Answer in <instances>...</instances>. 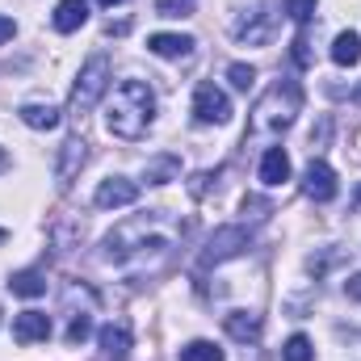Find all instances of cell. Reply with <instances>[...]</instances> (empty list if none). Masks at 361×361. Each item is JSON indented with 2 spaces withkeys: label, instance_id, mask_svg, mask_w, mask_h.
<instances>
[{
  "label": "cell",
  "instance_id": "obj_15",
  "mask_svg": "<svg viewBox=\"0 0 361 361\" xmlns=\"http://www.w3.org/2000/svg\"><path fill=\"white\" fill-rule=\"evenodd\" d=\"M85 21H89V0H59L55 13H51V25H55L59 34H72V30H80Z\"/></svg>",
  "mask_w": 361,
  "mask_h": 361
},
{
  "label": "cell",
  "instance_id": "obj_5",
  "mask_svg": "<svg viewBox=\"0 0 361 361\" xmlns=\"http://www.w3.org/2000/svg\"><path fill=\"white\" fill-rule=\"evenodd\" d=\"M277 21H281V13L273 8L269 0H261V4H252V8H244L235 17L231 38L235 42H248V47H265V42H273V34H277Z\"/></svg>",
  "mask_w": 361,
  "mask_h": 361
},
{
  "label": "cell",
  "instance_id": "obj_22",
  "mask_svg": "<svg viewBox=\"0 0 361 361\" xmlns=\"http://www.w3.org/2000/svg\"><path fill=\"white\" fill-rule=\"evenodd\" d=\"M315 8H319V0H281V13L290 21H298V25H311L315 21Z\"/></svg>",
  "mask_w": 361,
  "mask_h": 361
},
{
  "label": "cell",
  "instance_id": "obj_18",
  "mask_svg": "<svg viewBox=\"0 0 361 361\" xmlns=\"http://www.w3.org/2000/svg\"><path fill=\"white\" fill-rule=\"evenodd\" d=\"M332 63H336V68H357L361 63V34H353V30L336 34V42H332Z\"/></svg>",
  "mask_w": 361,
  "mask_h": 361
},
{
  "label": "cell",
  "instance_id": "obj_33",
  "mask_svg": "<svg viewBox=\"0 0 361 361\" xmlns=\"http://www.w3.org/2000/svg\"><path fill=\"white\" fill-rule=\"evenodd\" d=\"M357 206H361V185H357Z\"/></svg>",
  "mask_w": 361,
  "mask_h": 361
},
{
  "label": "cell",
  "instance_id": "obj_2",
  "mask_svg": "<svg viewBox=\"0 0 361 361\" xmlns=\"http://www.w3.org/2000/svg\"><path fill=\"white\" fill-rule=\"evenodd\" d=\"M160 223H164V210H152V214H139V219L114 227L101 240V261L105 265H126V261H135L143 252H164L173 244V231L169 227L160 231Z\"/></svg>",
  "mask_w": 361,
  "mask_h": 361
},
{
  "label": "cell",
  "instance_id": "obj_31",
  "mask_svg": "<svg viewBox=\"0 0 361 361\" xmlns=\"http://www.w3.org/2000/svg\"><path fill=\"white\" fill-rule=\"evenodd\" d=\"M4 169H8V152L0 147V173H4Z\"/></svg>",
  "mask_w": 361,
  "mask_h": 361
},
{
  "label": "cell",
  "instance_id": "obj_13",
  "mask_svg": "<svg viewBox=\"0 0 361 361\" xmlns=\"http://www.w3.org/2000/svg\"><path fill=\"white\" fill-rule=\"evenodd\" d=\"M193 47H197V42H193L189 34H152V38H147V51L160 55V59H189Z\"/></svg>",
  "mask_w": 361,
  "mask_h": 361
},
{
  "label": "cell",
  "instance_id": "obj_29",
  "mask_svg": "<svg viewBox=\"0 0 361 361\" xmlns=\"http://www.w3.org/2000/svg\"><path fill=\"white\" fill-rule=\"evenodd\" d=\"M345 294H349L353 302H361V273H353V277L345 281Z\"/></svg>",
  "mask_w": 361,
  "mask_h": 361
},
{
  "label": "cell",
  "instance_id": "obj_19",
  "mask_svg": "<svg viewBox=\"0 0 361 361\" xmlns=\"http://www.w3.org/2000/svg\"><path fill=\"white\" fill-rule=\"evenodd\" d=\"M177 177H180V160L169 156V152H164V156H152L147 169H143V180H147V185H169V180H177Z\"/></svg>",
  "mask_w": 361,
  "mask_h": 361
},
{
  "label": "cell",
  "instance_id": "obj_30",
  "mask_svg": "<svg viewBox=\"0 0 361 361\" xmlns=\"http://www.w3.org/2000/svg\"><path fill=\"white\" fill-rule=\"evenodd\" d=\"M13 34H17V25H13V17H4V13H0V42H8Z\"/></svg>",
  "mask_w": 361,
  "mask_h": 361
},
{
  "label": "cell",
  "instance_id": "obj_28",
  "mask_svg": "<svg viewBox=\"0 0 361 361\" xmlns=\"http://www.w3.org/2000/svg\"><path fill=\"white\" fill-rule=\"evenodd\" d=\"M252 210V219H269L273 214V206L265 202V197H244V214Z\"/></svg>",
  "mask_w": 361,
  "mask_h": 361
},
{
  "label": "cell",
  "instance_id": "obj_20",
  "mask_svg": "<svg viewBox=\"0 0 361 361\" xmlns=\"http://www.w3.org/2000/svg\"><path fill=\"white\" fill-rule=\"evenodd\" d=\"M8 290L21 294V298H38V294H47V277L38 269H21V273L8 277Z\"/></svg>",
  "mask_w": 361,
  "mask_h": 361
},
{
  "label": "cell",
  "instance_id": "obj_1",
  "mask_svg": "<svg viewBox=\"0 0 361 361\" xmlns=\"http://www.w3.org/2000/svg\"><path fill=\"white\" fill-rule=\"evenodd\" d=\"M298 109H302V85H298V80H273L269 89L257 97L252 114H248V135H244V143H248V139H252V143H273V139H281V135L294 126Z\"/></svg>",
  "mask_w": 361,
  "mask_h": 361
},
{
  "label": "cell",
  "instance_id": "obj_6",
  "mask_svg": "<svg viewBox=\"0 0 361 361\" xmlns=\"http://www.w3.org/2000/svg\"><path fill=\"white\" fill-rule=\"evenodd\" d=\"M252 244V231L248 227H240V223H227V227H219L210 240H206V248H202V269H210V265H223V261H235L244 248Z\"/></svg>",
  "mask_w": 361,
  "mask_h": 361
},
{
  "label": "cell",
  "instance_id": "obj_14",
  "mask_svg": "<svg viewBox=\"0 0 361 361\" xmlns=\"http://www.w3.org/2000/svg\"><path fill=\"white\" fill-rule=\"evenodd\" d=\"M223 328H227L231 341L248 345V341L261 336V315H257V311H227V315H223Z\"/></svg>",
  "mask_w": 361,
  "mask_h": 361
},
{
  "label": "cell",
  "instance_id": "obj_27",
  "mask_svg": "<svg viewBox=\"0 0 361 361\" xmlns=\"http://www.w3.org/2000/svg\"><path fill=\"white\" fill-rule=\"evenodd\" d=\"M290 59H294L298 68H311V38H307V30L294 38V47H290Z\"/></svg>",
  "mask_w": 361,
  "mask_h": 361
},
{
  "label": "cell",
  "instance_id": "obj_7",
  "mask_svg": "<svg viewBox=\"0 0 361 361\" xmlns=\"http://www.w3.org/2000/svg\"><path fill=\"white\" fill-rule=\"evenodd\" d=\"M193 118L202 126H223L231 118V97L219 85H197V92H193Z\"/></svg>",
  "mask_w": 361,
  "mask_h": 361
},
{
  "label": "cell",
  "instance_id": "obj_24",
  "mask_svg": "<svg viewBox=\"0 0 361 361\" xmlns=\"http://www.w3.org/2000/svg\"><path fill=\"white\" fill-rule=\"evenodd\" d=\"M197 0H156V13L169 17V21H180V17H193Z\"/></svg>",
  "mask_w": 361,
  "mask_h": 361
},
{
  "label": "cell",
  "instance_id": "obj_3",
  "mask_svg": "<svg viewBox=\"0 0 361 361\" xmlns=\"http://www.w3.org/2000/svg\"><path fill=\"white\" fill-rule=\"evenodd\" d=\"M152 122H156V92H152V85L147 80H122L114 89V97H109V105H105L109 135L135 143V139H143L152 130Z\"/></svg>",
  "mask_w": 361,
  "mask_h": 361
},
{
  "label": "cell",
  "instance_id": "obj_21",
  "mask_svg": "<svg viewBox=\"0 0 361 361\" xmlns=\"http://www.w3.org/2000/svg\"><path fill=\"white\" fill-rule=\"evenodd\" d=\"M177 357L180 361H223V349H219L214 341H189Z\"/></svg>",
  "mask_w": 361,
  "mask_h": 361
},
{
  "label": "cell",
  "instance_id": "obj_23",
  "mask_svg": "<svg viewBox=\"0 0 361 361\" xmlns=\"http://www.w3.org/2000/svg\"><path fill=\"white\" fill-rule=\"evenodd\" d=\"M281 361H315V349H311V341H307L302 332H294V336L286 341V349H281Z\"/></svg>",
  "mask_w": 361,
  "mask_h": 361
},
{
  "label": "cell",
  "instance_id": "obj_32",
  "mask_svg": "<svg viewBox=\"0 0 361 361\" xmlns=\"http://www.w3.org/2000/svg\"><path fill=\"white\" fill-rule=\"evenodd\" d=\"M97 4H105V8H114V4H122V0H97Z\"/></svg>",
  "mask_w": 361,
  "mask_h": 361
},
{
  "label": "cell",
  "instance_id": "obj_34",
  "mask_svg": "<svg viewBox=\"0 0 361 361\" xmlns=\"http://www.w3.org/2000/svg\"><path fill=\"white\" fill-rule=\"evenodd\" d=\"M0 244H4V231H0Z\"/></svg>",
  "mask_w": 361,
  "mask_h": 361
},
{
  "label": "cell",
  "instance_id": "obj_35",
  "mask_svg": "<svg viewBox=\"0 0 361 361\" xmlns=\"http://www.w3.org/2000/svg\"><path fill=\"white\" fill-rule=\"evenodd\" d=\"M357 101H361V89H357Z\"/></svg>",
  "mask_w": 361,
  "mask_h": 361
},
{
  "label": "cell",
  "instance_id": "obj_4",
  "mask_svg": "<svg viewBox=\"0 0 361 361\" xmlns=\"http://www.w3.org/2000/svg\"><path fill=\"white\" fill-rule=\"evenodd\" d=\"M109 76H114V68H109V55H89L85 59V68H80V76H76V89H72V114H89L92 105L109 92Z\"/></svg>",
  "mask_w": 361,
  "mask_h": 361
},
{
  "label": "cell",
  "instance_id": "obj_10",
  "mask_svg": "<svg viewBox=\"0 0 361 361\" xmlns=\"http://www.w3.org/2000/svg\"><path fill=\"white\" fill-rule=\"evenodd\" d=\"M85 160H89V143H85L80 135H72V139L59 147V160H55V180L68 189V185L76 180V173L85 169Z\"/></svg>",
  "mask_w": 361,
  "mask_h": 361
},
{
  "label": "cell",
  "instance_id": "obj_26",
  "mask_svg": "<svg viewBox=\"0 0 361 361\" xmlns=\"http://www.w3.org/2000/svg\"><path fill=\"white\" fill-rule=\"evenodd\" d=\"M227 80H231L240 92H248L252 80H257V72H252V63H231V68H227Z\"/></svg>",
  "mask_w": 361,
  "mask_h": 361
},
{
  "label": "cell",
  "instance_id": "obj_11",
  "mask_svg": "<svg viewBox=\"0 0 361 361\" xmlns=\"http://www.w3.org/2000/svg\"><path fill=\"white\" fill-rule=\"evenodd\" d=\"M47 336H51V315L47 311H21L13 319V341L17 345H38Z\"/></svg>",
  "mask_w": 361,
  "mask_h": 361
},
{
  "label": "cell",
  "instance_id": "obj_17",
  "mask_svg": "<svg viewBox=\"0 0 361 361\" xmlns=\"http://www.w3.org/2000/svg\"><path fill=\"white\" fill-rule=\"evenodd\" d=\"M257 173H261V180H265L269 189L281 185V180H290V156H286L281 147H269V152L261 156V169H257Z\"/></svg>",
  "mask_w": 361,
  "mask_h": 361
},
{
  "label": "cell",
  "instance_id": "obj_12",
  "mask_svg": "<svg viewBox=\"0 0 361 361\" xmlns=\"http://www.w3.org/2000/svg\"><path fill=\"white\" fill-rule=\"evenodd\" d=\"M97 345H101V357L105 361H126V353H130V328L126 324H105L97 332Z\"/></svg>",
  "mask_w": 361,
  "mask_h": 361
},
{
  "label": "cell",
  "instance_id": "obj_9",
  "mask_svg": "<svg viewBox=\"0 0 361 361\" xmlns=\"http://www.w3.org/2000/svg\"><path fill=\"white\" fill-rule=\"evenodd\" d=\"M92 202L101 206V210H118V206H135L139 202V185L126 177H109L97 185V193H92Z\"/></svg>",
  "mask_w": 361,
  "mask_h": 361
},
{
  "label": "cell",
  "instance_id": "obj_25",
  "mask_svg": "<svg viewBox=\"0 0 361 361\" xmlns=\"http://www.w3.org/2000/svg\"><path fill=\"white\" fill-rule=\"evenodd\" d=\"M89 332H92V315L89 311H80V315H72V324H68V345H85L89 341Z\"/></svg>",
  "mask_w": 361,
  "mask_h": 361
},
{
  "label": "cell",
  "instance_id": "obj_8",
  "mask_svg": "<svg viewBox=\"0 0 361 361\" xmlns=\"http://www.w3.org/2000/svg\"><path fill=\"white\" fill-rule=\"evenodd\" d=\"M302 193H307L311 202H332V197H336V173H332L328 160H311V164H307V173H302Z\"/></svg>",
  "mask_w": 361,
  "mask_h": 361
},
{
  "label": "cell",
  "instance_id": "obj_16",
  "mask_svg": "<svg viewBox=\"0 0 361 361\" xmlns=\"http://www.w3.org/2000/svg\"><path fill=\"white\" fill-rule=\"evenodd\" d=\"M17 118L30 126V130H55L59 126V109L55 105H42V101H25L17 109Z\"/></svg>",
  "mask_w": 361,
  "mask_h": 361
}]
</instances>
